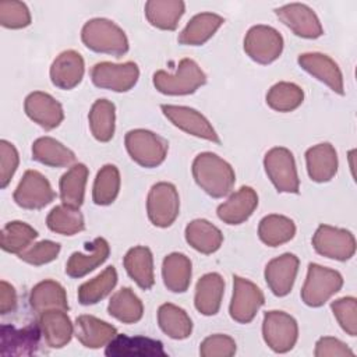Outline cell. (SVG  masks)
I'll list each match as a JSON object with an SVG mask.
<instances>
[{"instance_id": "cell-1", "label": "cell", "mask_w": 357, "mask_h": 357, "mask_svg": "<svg viewBox=\"0 0 357 357\" xmlns=\"http://www.w3.org/2000/svg\"><path fill=\"white\" fill-rule=\"evenodd\" d=\"M192 176L201 190L213 198L227 195L236 181L233 167L212 152H202L195 156L192 162Z\"/></svg>"}, {"instance_id": "cell-2", "label": "cell", "mask_w": 357, "mask_h": 357, "mask_svg": "<svg viewBox=\"0 0 357 357\" xmlns=\"http://www.w3.org/2000/svg\"><path fill=\"white\" fill-rule=\"evenodd\" d=\"M82 43L96 53L120 57L128 52V39L124 31L110 20L92 18L81 31Z\"/></svg>"}, {"instance_id": "cell-3", "label": "cell", "mask_w": 357, "mask_h": 357, "mask_svg": "<svg viewBox=\"0 0 357 357\" xmlns=\"http://www.w3.org/2000/svg\"><path fill=\"white\" fill-rule=\"evenodd\" d=\"M155 88L165 95H190L206 82V75L191 59L180 60L176 73L170 74L159 70L153 74Z\"/></svg>"}, {"instance_id": "cell-4", "label": "cell", "mask_w": 357, "mask_h": 357, "mask_svg": "<svg viewBox=\"0 0 357 357\" xmlns=\"http://www.w3.org/2000/svg\"><path fill=\"white\" fill-rule=\"evenodd\" d=\"M124 144L131 159L146 169L162 165L169 149V144L165 138L144 128L128 131Z\"/></svg>"}, {"instance_id": "cell-5", "label": "cell", "mask_w": 357, "mask_h": 357, "mask_svg": "<svg viewBox=\"0 0 357 357\" xmlns=\"http://www.w3.org/2000/svg\"><path fill=\"white\" fill-rule=\"evenodd\" d=\"M343 286L342 275L318 264H310L307 278L301 289V300L308 307L324 305Z\"/></svg>"}, {"instance_id": "cell-6", "label": "cell", "mask_w": 357, "mask_h": 357, "mask_svg": "<svg viewBox=\"0 0 357 357\" xmlns=\"http://www.w3.org/2000/svg\"><path fill=\"white\" fill-rule=\"evenodd\" d=\"M264 167L268 178L279 192L297 194L300 180L293 153L283 146H275L265 153Z\"/></svg>"}, {"instance_id": "cell-7", "label": "cell", "mask_w": 357, "mask_h": 357, "mask_svg": "<svg viewBox=\"0 0 357 357\" xmlns=\"http://www.w3.org/2000/svg\"><path fill=\"white\" fill-rule=\"evenodd\" d=\"M146 212L153 226H172L180 212V198L177 188L172 183L166 181L153 184L148 192Z\"/></svg>"}, {"instance_id": "cell-8", "label": "cell", "mask_w": 357, "mask_h": 357, "mask_svg": "<svg viewBox=\"0 0 357 357\" xmlns=\"http://www.w3.org/2000/svg\"><path fill=\"white\" fill-rule=\"evenodd\" d=\"M262 336L271 350L287 353L298 339L297 321L284 311H268L262 321Z\"/></svg>"}, {"instance_id": "cell-9", "label": "cell", "mask_w": 357, "mask_h": 357, "mask_svg": "<svg viewBox=\"0 0 357 357\" xmlns=\"http://www.w3.org/2000/svg\"><path fill=\"white\" fill-rule=\"evenodd\" d=\"M283 50V38L272 26L254 25L248 29L244 38V52L247 56L259 64H271Z\"/></svg>"}, {"instance_id": "cell-10", "label": "cell", "mask_w": 357, "mask_h": 357, "mask_svg": "<svg viewBox=\"0 0 357 357\" xmlns=\"http://www.w3.org/2000/svg\"><path fill=\"white\" fill-rule=\"evenodd\" d=\"M312 247L322 257L347 261L356 252V238L346 229L321 225L312 236Z\"/></svg>"}, {"instance_id": "cell-11", "label": "cell", "mask_w": 357, "mask_h": 357, "mask_svg": "<svg viewBox=\"0 0 357 357\" xmlns=\"http://www.w3.org/2000/svg\"><path fill=\"white\" fill-rule=\"evenodd\" d=\"M139 78V68L134 61L121 64L102 61L92 67L91 79L93 85L114 92L130 91Z\"/></svg>"}, {"instance_id": "cell-12", "label": "cell", "mask_w": 357, "mask_h": 357, "mask_svg": "<svg viewBox=\"0 0 357 357\" xmlns=\"http://www.w3.org/2000/svg\"><path fill=\"white\" fill-rule=\"evenodd\" d=\"M264 303V293L255 283L237 275L233 276V296L229 307L231 319L238 324L251 322Z\"/></svg>"}, {"instance_id": "cell-13", "label": "cell", "mask_w": 357, "mask_h": 357, "mask_svg": "<svg viewBox=\"0 0 357 357\" xmlns=\"http://www.w3.org/2000/svg\"><path fill=\"white\" fill-rule=\"evenodd\" d=\"M13 197L15 204L24 209H42L54 199L56 194L42 173L26 170Z\"/></svg>"}, {"instance_id": "cell-14", "label": "cell", "mask_w": 357, "mask_h": 357, "mask_svg": "<svg viewBox=\"0 0 357 357\" xmlns=\"http://www.w3.org/2000/svg\"><path fill=\"white\" fill-rule=\"evenodd\" d=\"M160 109L163 114L167 117V120H170L173 126L183 130L184 132L215 144L220 142L219 135L216 134L209 120L198 110L188 106L177 105H162Z\"/></svg>"}, {"instance_id": "cell-15", "label": "cell", "mask_w": 357, "mask_h": 357, "mask_svg": "<svg viewBox=\"0 0 357 357\" xmlns=\"http://www.w3.org/2000/svg\"><path fill=\"white\" fill-rule=\"evenodd\" d=\"M42 331L39 324H31L24 328L3 325L0 333V354L7 356H32L39 349Z\"/></svg>"}, {"instance_id": "cell-16", "label": "cell", "mask_w": 357, "mask_h": 357, "mask_svg": "<svg viewBox=\"0 0 357 357\" xmlns=\"http://www.w3.org/2000/svg\"><path fill=\"white\" fill-rule=\"evenodd\" d=\"M275 13L278 18L297 36L305 39H317L324 33L317 14L307 4L290 3L276 8Z\"/></svg>"}, {"instance_id": "cell-17", "label": "cell", "mask_w": 357, "mask_h": 357, "mask_svg": "<svg viewBox=\"0 0 357 357\" xmlns=\"http://www.w3.org/2000/svg\"><path fill=\"white\" fill-rule=\"evenodd\" d=\"M26 116L45 130H53L60 126L64 119L63 106L52 95L35 91L31 92L24 102Z\"/></svg>"}, {"instance_id": "cell-18", "label": "cell", "mask_w": 357, "mask_h": 357, "mask_svg": "<svg viewBox=\"0 0 357 357\" xmlns=\"http://www.w3.org/2000/svg\"><path fill=\"white\" fill-rule=\"evenodd\" d=\"M298 258L290 252L282 254L266 264L265 280L275 296L284 297L291 291L298 272Z\"/></svg>"}, {"instance_id": "cell-19", "label": "cell", "mask_w": 357, "mask_h": 357, "mask_svg": "<svg viewBox=\"0 0 357 357\" xmlns=\"http://www.w3.org/2000/svg\"><path fill=\"white\" fill-rule=\"evenodd\" d=\"M105 354L109 357H165L163 343L145 336L116 335L107 344Z\"/></svg>"}, {"instance_id": "cell-20", "label": "cell", "mask_w": 357, "mask_h": 357, "mask_svg": "<svg viewBox=\"0 0 357 357\" xmlns=\"http://www.w3.org/2000/svg\"><path fill=\"white\" fill-rule=\"evenodd\" d=\"M297 61L304 71L328 85L333 92L339 95L344 93L342 71L335 60H332L329 56L317 52L303 53L298 56Z\"/></svg>"}, {"instance_id": "cell-21", "label": "cell", "mask_w": 357, "mask_h": 357, "mask_svg": "<svg viewBox=\"0 0 357 357\" xmlns=\"http://www.w3.org/2000/svg\"><path fill=\"white\" fill-rule=\"evenodd\" d=\"M85 63L82 56L75 50L61 52L50 66L52 84L60 89L75 88L84 77Z\"/></svg>"}, {"instance_id": "cell-22", "label": "cell", "mask_w": 357, "mask_h": 357, "mask_svg": "<svg viewBox=\"0 0 357 357\" xmlns=\"http://www.w3.org/2000/svg\"><path fill=\"white\" fill-rule=\"evenodd\" d=\"M258 195L251 187H241L218 206V218L226 225L244 223L257 209Z\"/></svg>"}, {"instance_id": "cell-23", "label": "cell", "mask_w": 357, "mask_h": 357, "mask_svg": "<svg viewBox=\"0 0 357 357\" xmlns=\"http://www.w3.org/2000/svg\"><path fill=\"white\" fill-rule=\"evenodd\" d=\"M85 248L86 252H73L68 258L66 264V273L70 278L79 279L88 275L102 265L110 254L109 243L103 237H96L92 243H86Z\"/></svg>"}, {"instance_id": "cell-24", "label": "cell", "mask_w": 357, "mask_h": 357, "mask_svg": "<svg viewBox=\"0 0 357 357\" xmlns=\"http://www.w3.org/2000/svg\"><path fill=\"white\" fill-rule=\"evenodd\" d=\"M38 324L46 344L52 349L64 347L74 335V324L64 310H50L42 312Z\"/></svg>"}, {"instance_id": "cell-25", "label": "cell", "mask_w": 357, "mask_h": 357, "mask_svg": "<svg viewBox=\"0 0 357 357\" xmlns=\"http://www.w3.org/2000/svg\"><path fill=\"white\" fill-rule=\"evenodd\" d=\"M74 335L82 346L99 349L106 346L117 335V329L93 315H79L74 324Z\"/></svg>"}, {"instance_id": "cell-26", "label": "cell", "mask_w": 357, "mask_h": 357, "mask_svg": "<svg viewBox=\"0 0 357 357\" xmlns=\"http://www.w3.org/2000/svg\"><path fill=\"white\" fill-rule=\"evenodd\" d=\"M307 172L312 181L326 183L337 172V153L329 142L314 145L305 152Z\"/></svg>"}, {"instance_id": "cell-27", "label": "cell", "mask_w": 357, "mask_h": 357, "mask_svg": "<svg viewBox=\"0 0 357 357\" xmlns=\"http://www.w3.org/2000/svg\"><path fill=\"white\" fill-rule=\"evenodd\" d=\"M225 293V280L219 273L211 272L199 278L195 286L194 305L202 315L218 314Z\"/></svg>"}, {"instance_id": "cell-28", "label": "cell", "mask_w": 357, "mask_h": 357, "mask_svg": "<svg viewBox=\"0 0 357 357\" xmlns=\"http://www.w3.org/2000/svg\"><path fill=\"white\" fill-rule=\"evenodd\" d=\"M223 17L215 13H201L194 15L178 35V43L187 46H201L208 42L223 25Z\"/></svg>"}, {"instance_id": "cell-29", "label": "cell", "mask_w": 357, "mask_h": 357, "mask_svg": "<svg viewBox=\"0 0 357 357\" xmlns=\"http://www.w3.org/2000/svg\"><path fill=\"white\" fill-rule=\"evenodd\" d=\"M124 268L128 276L144 290H149L155 283L153 257L148 247L137 245L127 251L124 257Z\"/></svg>"}, {"instance_id": "cell-30", "label": "cell", "mask_w": 357, "mask_h": 357, "mask_svg": "<svg viewBox=\"0 0 357 357\" xmlns=\"http://www.w3.org/2000/svg\"><path fill=\"white\" fill-rule=\"evenodd\" d=\"M192 275V265L187 255L181 252H172L165 257L162 264V278L167 290L173 293H184Z\"/></svg>"}, {"instance_id": "cell-31", "label": "cell", "mask_w": 357, "mask_h": 357, "mask_svg": "<svg viewBox=\"0 0 357 357\" xmlns=\"http://www.w3.org/2000/svg\"><path fill=\"white\" fill-rule=\"evenodd\" d=\"M184 10L185 4L181 0H149L145 3L148 22L163 31H174Z\"/></svg>"}, {"instance_id": "cell-32", "label": "cell", "mask_w": 357, "mask_h": 357, "mask_svg": "<svg viewBox=\"0 0 357 357\" xmlns=\"http://www.w3.org/2000/svg\"><path fill=\"white\" fill-rule=\"evenodd\" d=\"M187 243L202 254H212L218 251L223 243L222 231L206 219L191 220L185 227Z\"/></svg>"}, {"instance_id": "cell-33", "label": "cell", "mask_w": 357, "mask_h": 357, "mask_svg": "<svg viewBox=\"0 0 357 357\" xmlns=\"http://www.w3.org/2000/svg\"><path fill=\"white\" fill-rule=\"evenodd\" d=\"M31 307L42 314L50 310H68V301L64 287L52 279H46L35 284L29 294Z\"/></svg>"}, {"instance_id": "cell-34", "label": "cell", "mask_w": 357, "mask_h": 357, "mask_svg": "<svg viewBox=\"0 0 357 357\" xmlns=\"http://www.w3.org/2000/svg\"><path fill=\"white\" fill-rule=\"evenodd\" d=\"M32 158L50 167H67L75 162L74 152L52 137H40L33 141Z\"/></svg>"}, {"instance_id": "cell-35", "label": "cell", "mask_w": 357, "mask_h": 357, "mask_svg": "<svg viewBox=\"0 0 357 357\" xmlns=\"http://www.w3.org/2000/svg\"><path fill=\"white\" fill-rule=\"evenodd\" d=\"M88 173V167L84 163H75L61 176L59 190L63 205L71 208H79L82 205Z\"/></svg>"}, {"instance_id": "cell-36", "label": "cell", "mask_w": 357, "mask_h": 357, "mask_svg": "<svg viewBox=\"0 0 357 357\" xmlns=\"http://www.w3.org/2000/svg\"><path fill=\"white\" fill-rule=\"evenodd\" d=\"M158 324L163 333L176 340L187 339L192 332V321L188 314L172 303H165L159 307Z\"/></svg>"}, {"instance_id": "cell-37", "label": "cell", "mask_w": 357, "mask_h": 357, "mask_svg": "<svg viewBox=\"0 0 357 357\" xmlns=\"http://www.w3.org/2000/svg\"><path fill=\"white\" fill-rule=\"evenodd\" d=\"M296 234L294 222L283 215H266L258 226V236L268 247H279L290 241Z\"/></svg>"}, {"instance_id": "cell-38", "label": "cell", "mask_w": 357, "mask_h": 357, "mask_svg": "<svg viewBox=\"0 0 357 357\" xmlns=\"http://www.w3.org/2000/svg\"><path fill=\"white\" fill-rule=\"evenodd\" d=\"M107 311L123 324H135L144 315V305L130 287H123L112 296Z\"/></svg>"}, {"instance_id": "cell-39", "label": "cell", "mask_w": 357, "mask_h": 357, "mask_svg": "<svg viewBox=\"0 0 357 357\" xmlns=\"http://www.w3.org/2000/svg\"><path fill=\"white\" fill-rule=\"evenodd\" d=\"M89 128L95 139L100 142H107L114 135V121H116V107L107 99H98L91 107Z\"/></svg>"}, {"instance_id": "cell-40", "label": "cell", "mask_w": 357, "mask_h": 357, "mask_svg": "<svg viewBox=\"0 0 357 357\" xmlns=\"http://www.w3.org/2000/svg\"><path fill=\"white\" fill-rule=\"evenodd\" d=\"M117 284V272L114 266H107L93 279L82 283L78 287V301L82 305H92L103 300L112 293Z\"/></svg>"}, {"instance_id": "cell-41", "label": "cell", "mask_w": 357, "mask_h": 357, "mask_svg": "<svg viewBox=\"0 0 357 357\" xmlns=\"http://www.w3.org/2000/svg\"><path fill=\"white\" fill-rule=\"evenodd\" d=\"M46 225L53 233L61 236H74L85 229L84 216L79 212V208L67 205L54 206L46 218Z\"/></svg>"}, {"instance_id": "cell-42", "label": "cell", "mask_w": 357, "mask_h": 357, "mask_svg": "<svg viewBox=\"0 0 357 357\" xmlns=\"http://www.w3.org/2000/svg\"><path fill=\"white\" fill-rule=\"evenodd\" d=\"M304 100L303 89L293 82H278L266 93V103L271 109L282 113L296 110Z\"/></svg>"}, {"instance_id": "cell-43", "label": "cell", "mask_w": 357, "mask_h": 357, "mask_svg": "<svg viewBox=\"0 0 357 357\" xmlns=\"http://www.w3.org/2000/svg\"><path fill=\"white\" fill-rule=\"evenodd\" d=\"M120 172L114 165H105L96 174L92 199L96 205H110L120 191Z\"/></svg>"}, {"instance_id": "cell-44", "label": "cell", "mask_w": 357, "mask_h": 357, "mask_svg": "<svg viewBox=\"0 0 357 357\" xmlns=\"http://www.w3.org/2000/svg\"><path fill=\"white\" fill-rule=\"evenodd\" d=\"M38 237V231L25 222H8L1 230V248L10 254H21Z\"/></svg>"}, {"instance_id": "cell-45", "label": "cell", "mask_w": 357, "mask_h": 357, "mask_svg": "<svg viewBox=\"0 0 357 357\" xmlns=\"http://www.w3.org/2000/svg\"><path fill=\"white\" fill-rule=\"evenodd\" d=\"M0 24L8 29H21L31 24V13L25 3L17 0L0 1Z\"/></svg>"}, {"instance_id": "cell-46", "label": "cell", "mask_w": 357, "mask_h": 357, "mask_svg": "<svg viewBox=\"0 0 357 357\" xmlns=\"http://www.w3.org/2000/svg\"><path fill=\"white\" fill-rule=\"evenodd\" d=\"M331 310L340 328L350 336L357 335V300L354 297H342L331 304Z\"/></svg>"}, {"instance_id": "cell-47", "label": "cell", "mask_w": 357, "mask_h": 357, "mask_svg": "<svg viewBox=\"0 0 357 357\" xmlns=\"http://www.w3.org/2000/svg\"><path fill=\"white\" fill-rule=\"evenodd\" d=\"M60 252V244L52 240H42L39 243L31 244L26 250L18 254L20 259L35 266L49 264L57 258Z\"/></svg>"}, {"instance_id": "cell-48", "label": "cell", "mask_w": 357, "mask_h": 357, "mask_svg": "<svg viewBox=\"0 0 357 357\" xmlns=\"http://www.w3.org/2000/svg\"><path fill=\"white\" fill-rule=\"evenodd\" d=\"M236 353V342L222 333H215L205 337L199 346L202 357H231Z\"/></svg>"}, {"instance_id": "cell-49", "label": "cell", "mask_w": 357, "mask_h": 357, "mask_svg": "<svg viewBox=\"0 0 357 357\" xmlns=\"http://www.w3.org/2000/svg\"><path fill=\"white\" fill-rule=\"evenodd\" d=\"M20 163V156L17 148L6 141H0V187L6 188L11 181Z\"/></svg>"}, {"instance_id": "cell-50", "label": "cell", "mask_w": 357, "mask_h": 357, "mask_svg": "<svg viewBox=\"0 0 357 357\" xmlns=\"http://www.w3.org/2000/svg\"><path fill=\"white\" fill-rule=\"evenodd\" d=\"M314 354L317 357H344L354 356V351L342 340L331 336H324L318 339L315 344Z\"/></svg>"}, {"instance_id": "cell-51", "label": "cell", "mask_w": 357, "mask_h": 357, "mask_svg": "<svg viewBox=\"0 0 357 357\" xmlns=\"http://www.w3.org/2000/svg\"><path fill=\"white\" fill-rule=\"evenodd\" d=\"M17 307L15 289L6 280L0 282V312L3 315L14 311Z\"/></svg>"}]
</instances>
